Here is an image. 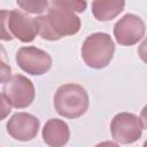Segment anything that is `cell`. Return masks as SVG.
<instances>
[{
  "instance_id": "1",
  "label": "cell",
  "mask_w": 147,
  "mask_h": 147,
  "mask_svg": "<svg viewBox=\"0 0 147 147\" xmlns=\"http://www.w3.org/2000/svg\"><path fill=\"white\" fill-rule=\"evenodd\" d=\"M38 34L45 40H59L65 36H74L80 29V18L75 11L51 6L47 15L36 17Z\"/></svg>"
},
{
  "instance_id": "2",
  "label": "cell",
  "mask_w": 147,
  "mask_h": 147,
  "mask_svg": "<svg viewBox=\"0 0 147 147\" xmlns=\"http://www.w3.org/2000/svg\"><path fill=\"white\" fill-rule=\"evenodd\" d=\"M88 94L78 84L61 85L54 95V108L65 118H78L88 109Z\"/></svg>"
},
{
  "instance_id": "3",
  "label": "cell",
  "mask_w": 147,
  "mask_h": 147,
  "mask_svg": "<svg viewBox=\"0 0 147 147\" xmlns=\"http://www.w3.org/2000/svg\"><path fill=\"white\" fill-rule=\"evenodd\" d=\"M82 57L93 69L106 68L113 60L115 44L111 37L105 32H95L86 37L82 45Z\"/></svg>"
},
{
  "instance_id": "4",
  "label": "cell",
  "mask_w": 147,
  "mask_h": 147,
  "mask_svg": "<svg viewBox=\"0 0 147 147\" xmlns=\"http://www.w3.org/2000/svg\"><path fill=\"white\" fill-rule=\"evenodd\" d=\"M2 92L9 105L17 109L29 107L36 95L33 83L23 75L10 76L5 82Z\"/></svg>"
},
{
  "instance_id": "5",
  "label": "cell",
  "mask_w": 147,
  "mask_h": 147,
  "mask_svg": "<svg viewBox=\"0 0 147 147\" xmlns=\"http://www.w3.org/2000/svg\"><path fill=\"white\" fill-rule=\"evenodd\" d=\"M145 124L141 118L131 113H119L110 123L113 139L118 144H132L140 139Z\"/></svg>"
},
{
  "instance_id": "6",
  "label": "cell",
  "mask_w": 147,
  "mask_h": 147,
  "mask_svg": "<svg viewBox=\"0 0 147 147\" xmlns=\"http://www.w3.org/2000/svg\"><path fill=\"white\" fill-rule=\"evenodd\" d=\"M17 65L29 75L41 76L52 67L51 55L34 46H24L16 52Z\"/></svg>"
},
{
  "instance_id": "7",
  "label": "cell",
  "mask_w": 147,
  "mask_h": 147,
  "mask_svg": "<svg viewBox=\"0 0 147 147\" xmlns=\"http://www.w3.org/2000/svg\"><path fill=\"white\" fill-rule=\"evenodd\" d=\"M144 21L134 14H126L114 26V37L122 46H132L142 39L145 34Z\"/></svg>"
},
{
  "instance_id": "8",
  "label": "cell",
  "mask_w": 147,
  "mask_h": 147,
  "mask_svg": "<svg viewBox=\"0 0 147 147\" xmlns=\"http://www.w3.org/2000/svg\"><path fill=\"white\" fill-rule=\"evenodd\" d=\"M40 126V121L28 113H16L7 122L8 134L18 141H29L36 138Z\"/></svg>"
},
{
  "instance_id": "9",
  "label": "cell",
  "mask_w": 147,
  "mask_h": 147,
  "mask_svg": "<svg viewBox=\"0 0 147 147\" xmlns=\"http://www.w3.org/2000/svg\"><path fill=\"white\" fill-rule=\"evenodd\" d=\"M7 24L10 34L22 42H31L38 34L36 18L18 9L9 11Z\"/></svg>"
},
{
  "instance_id": "10",
  "label": "cell",
  "mask_w": 147,
  "mask_h": 147,
  "mask_svg": "<svg viewBox=\"0 0 147 147\" xmlns=\"http://www.w3.org/2000/svg\"><path fill=\"white\" fill-rule=\"evenodd\" d=\"M70 138V130L68 124L59 118L48 119L42 129V140L51 147L64 146Z\"/></svg>"
},
{
  "instance_id": "11",
  "label": "cell",
  "mask_w": 147,
  "mask_h": 147,
  "mask_svg": "<svg viewBox=\"0 0 147 147\" xmlns=\"http://www.w3.org/2000/svg\"><path fill=\"white\" fill-rule=\"evenodd\" d=\"M125 7V0H93L92 14L100 22H107L119 15Z\"/></svg>"
},
{
  "instance_id": "12",
  "label": "cell",
  "mask_w": 147,
  "mask_h": 147,
  "mask_svg": "<svg viewBox=\"0 0 147 147\" xmlns=\"http://www.w3.org/2000/svg\"><path fill=\"white\" fill-rule=\"evenodd\" d=\"M17 6L30 14H41L48 7V0H16Z\"/></svg>"
},
{
  "instance_id": "13",
  "label": "cell",
  "mask_w": 147,
  "mask_h": 147,
  "mask_svg": "<svg viewBox=\"0 0 147 147\" xmlns=\"http://www.w3.org/2000/svg\"><path fill=\"white\" fill-rule=\"evenodd\" d=\"M52 6L65 8L75 13H83L87 8L86 0H49Z\"/></svg>"
},
{
  "instance_id": "14",
  "label": "cell",
  "mask_w": 147,
  "mask_h": 147,
  "mask_svg": "<svg viewBox=\"0 0 147 147\" xmlns=\"http://www.w3.org/2000/svg\"><path fill=\"white\" fill-rule=\"evenodd\" d=\"M11 74V67L9 64L8 55L2 45H0V84L5 83Z\"/></svg>"
},
{
  "instance_id": "15",
  "label": "cell",
  "mask_w": 147,
  "mask_h": 147,
  "mask_svg": "<svg viewBox=\"0 0 147 147\" xmlns=\"http://www.w3.org/2000/svg\"><path fill=\"white\" fill-rule=\"evenodd\" d=\"M8 17H9L8 10H0V40H5V41H10L14 38L6 26L8 22Z\"/></svg>"
},
{
  "instance_id": "16",
  "label": "cell",
  "mask_w": 147,
  "mask_h": 147,
  "mask_svg": "<svg viewBox=\"0 0 147 147\" xmlns=\"http://www.w3.org/2000/svg\"><path fill=\"white\" fill-rule=\"evenodd\" d=\"M10 111H11V106L9 105L5 95L0 93V122L5 119L10 114Z\"/></svg>"
}]
</instances>
